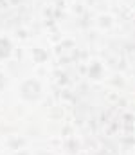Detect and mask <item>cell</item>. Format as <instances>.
I'll use <instances>...</instances> for the list:
<instances>
[{
  "label": "cell",
  "instance_id": "cell-1",
  "mask_svg": "<svg viewBox=\"0 0 135 155\" xmlns=\"http://www.w3.org/2000/svg\"><path fill=\"white\" fill-rule=\"evenodd\" d=\"M4 85V78H2V74H0V87Z\"/></svg>",
  "mask_w": 135,
  "mask_h": 155
}]
</instances>
